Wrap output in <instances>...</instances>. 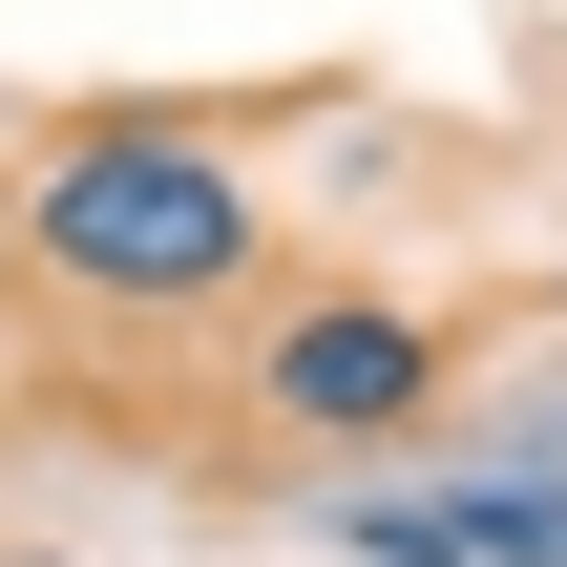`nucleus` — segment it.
Returning a JSON list of instances; mask_svg holds the SVG:
<instances>
[{"label": "nucleus", "mask_w": 567, "mask_h": 567, "mask_svg": "<svg viewBox=\"0 0 567 567\" xmlns=\"http://www.w3.org/2000/svg\"><path fill=\"white\" fill-rule=\"evenodd\" d=\"M0 252H21V189H0Z\"/></svg>", "instance_id": "20e7f679"}, {"label": "nucleus", "mask_w": 567, "mask_h": 567, "mask_svg": "<svg viewBox=\"0 0 567 567\" xmlns=\"http://www.w3.org/2000/svg\"><path fill=\"white\" fill-rule=\"evenodd\" d=\"M252 400H274L295 442H400V421H442V316H400V295H316V316L252 337Z\"/></svg>", "instance_id": "f03ea898"}, {"label": "nucleus", "mask_w": 567, "mask_h": 567, "mask_svg": "<svg viewBox=\"0 0 567 567\" xmlns=\"http://www.w3.org/2000/svg\"><path fill=\"white\" fill-rule=\"evenodd\" d=\"M337 567H567V484H442V505H337Z\"/></svg>", "instance_id": "7ed1b4c3"}, {"label": "nucleus", "mask_w": 567, "mask_h": 567, "mask_svg": "<svg viewBox=\"0 0 567 567\" xmlns=\"http://www.w3.org/2000/svg\"><path fill=\"white\" fill-rule=\"evenodd\" d=\"M21 274L63 316H210V295H252V168L210 126L105 105V126H63L21 168Z\"/></svg>", "instance_id": "f257e3e1"}, {"label": "nucleus", "mask_w": 567, "mask_h": 567, "mask_svg": "<svg viewBox=\"0 0 567 567\" xmlns=\"http://www.w3.org/2000/svg\"><path fill=\"white\" fill-rule=\"evenodd\" d=\"M0 567H63V547H0Z\"/></svg>", "instance_id": "39448f33"}]
</instances>
